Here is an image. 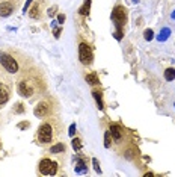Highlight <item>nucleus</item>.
Masks as SVG:
<instances>
[{
  "mask_svg": "<svg viewBox=\"0 0 175 177\" xmlns=\"http://www.w3.org/2000/svg\"><path fill=\"white\" fill-rule=\"evenodd\" d=\"M172 20H175V11L172 12Z\"/></svg>",
  "mask_w": 175,
  "mask_h": 177,
  "instance_id": "obj_30",
  "label": "nucleus"
},
{
  "mask_svg": "<svg viewBox=\"0 0 175 177\" xmlns=\"http://www.w3.org/2000/svg\"><path fill=\"white\" fill-rule=\"evenodd\" d=\"M143 36H145V39H146V41H151V39L154 38V32H153L151 29H146V30H145V34H143Z\"/></svg>",
  "mask_w": 175,
  "mask_h": 177,
  "instance_id": "obj_21",
  "label": "nucleus"
},
{
  "mask_svg": "<svg viewBox=\"0 0 175 177\" xmlns=\"http://www.w3.org/2000/svg\"><path fill=\"white\" fill-rule=\"evenodd\" d=\"M92 95H94V99L97 100V106H98V109H103V107H104V103H103L101 92H100V91H94V92H92Z\"/></svg>",
  "mask_w": 175,
  "mask_h": 177,
  "instance_id": "obj_13",
  "label": "nucleus"
},
{
  "mask_svg": "<svg viewBox=\"0 0 175 177\" xmlns=\"http://www.w3.org/2000/svg\"><path fill=\"white\" fill-rule=\"evenodd\" d=\"M109 132H110V136L115 139V142H119L121 139H122L124 130L121 129V126H119V124H112V126H110V129H109Z\"/></svg>",
  "mask_w": 175,
  "mask_h": 177,
  "instance_id": "obj_7",
  "label": "nucleus"
},
{
  "mask_svg": "<svg viewBox=\"0 0 175 177\" xmlns=\"http://www.w3.org/2000/svg\"><path fill=\"white\" fill-rule=\"evenodd\" d=\"M38 139H39L41 144H49V142H52V139H53L52 124L44 123L41 127H39V130H38Z\"/></svg>",
  "mask_w": 175,
  "mask_h": 177,
  "instance_id": "obj_4",
  "label": "nucleus"
},
{
  "mask_svg": "<svg viewBox=\"0 0 175 177\" xmlns=\"http://www.w3.org/2000/svg\"><path fill=\"white\" fill-rule=\"evenodd\" d=\"M0 64L8 73H17L18 71V64L17 61L11 56V54L5 53V52H0Z\"/></svg>",
  "mask_w": 175,
  "mask_h": 177,
  "instance_id": "obj_2",
  "label": "nucleus"
},
{
  "mask_svg": "<svg viewBox=\"0 0 175 177\" xmlns=\"http://www.w3.org/2000/svg\"><path fill=\"white\" fill-rule=\"evenodd\" d=\"M60 36V29L57 27V29H54V38H59Z\"/></svg>",
  "mask_w": 175,
  "mask_h": 177,
  "instance_id": "obj_29",
  "label": "nucleus"
},
{
  "mask_svg": "<svg viewBox=\"0 0 175 177\" xmlns=\"http://www.w3.org/2000/svg\"><path fill=\"white\" fill-rule=\"evenodd\" d=\"M56 9H57L56 6H54V8H50V9H49V15H50V17H53V15L56 14Z\"/></svg>",
  "mask_w": 175,
  "mask_h": 177,
  "instance_id": "obj_28",
  "label": "nucleus"
},
{
  "mask_svg": "<svg viewBox=\"0 0 175 177\" xmlns=\"http://www.w3.org/2000/svg\"><path fill=\"white\" fill-rule=\"evenodd\" d=\"M29 15H30L32 18H39V17H41V9H39V5H35V6L30 9Z\"/></svg>",
  "mask_w": 175,
  "mask_h": 177,
  "instance_id": "obj_18",
  "label": "nucleus"
},
{
  "mask_svg": "<svg viewBox=\"0 0 175 177\" xmlns=\"http://www.w3.org/2000/svg\"><path fill=\"white\" fill-rule=\"evenodd\" d=\"M32 2H33V0H27V2H26V5H24V11H23V12H27V9H29V6H30Z\"/></svg>",
  "mask_w": 175,
  "mask_h": 177,
  "instance_id": "obj_27",
  "label": "nucleus"
},
{
  "mask_svg": "<svg viewBox=\"0 0 175 177\" xmlns=\"http://www.w3.org/2000/svg\"><path fill=\"white\" fill-rule=\"evenodd\" d=\"M71 145H72V148H74L76 151H80V148H82V141H80L79 138H74V139L71 141Z\"/></svg>",
  "mask_w": 175,
  "mask_h": 177,
  "instance_id": "obj_19",
  "label": "nucleus"
},
{
  "mask_svg": "<svg viewBox=\"0 0 175 177\" xmlns=\"http://www.w3.org/2000/svg\"><path fill=\"white\" fill-rule=\"evenodd\" d=\"M8 100H9V88H8V85L0 82V106L5 105Z\"/></svg>",
  "mask_w": 175,
  "mask_h": 177,
  "instance_id": "obj_10",
  "label": "nucleus"
},
{
  "mask_svg": "<svg viewBox=\"0 0 175 177\" xmlns=\"http://www.w3.org/2000/svg\"><path fill=\"white\" fill-rule=\"evenodd\" d=\"M89 9H91V0H85V3H83L82 8L79 9V14H80V15H88V14H89Z\"/></svg>",
  "mask_w": 175,
  "mask_h": 177,
  "instance_id": "obj_15",
  "label": "nucleus"
},
{
  "mask_svg": "<svg viewBox=\"0 0 175 177\" xmlns=\"http://www.w3.org/2000/svg\"><path fill=\"white\" fill-rule=\"evenodd\" d=\"M65 15H64V14H59V15H57V23H59V24H64V23H65Z\"/></svg>",
  "mask_w": 175,
  "mask_h": 177,
  "instance_id": "obj_24",
  "label": "nucleus"
},
{
  "mask_svg": "<svg viewBox=\"0 0 175 177\" xmlns=\"http://www.w3.org/2000/svg\"><path fill=\"white\" fill-rule=\"evenodd\" d=\"M165 79L168 80V82H172L175 79V70L174 68H166L165 70Z\"/></svg>",
  "mask_w": 175,
  "mask_h": 177,
  "instance_id": "obj_16",
  "label": "nucleus"
},
{
  "mask_svg": "<svg viewBox=\"0 0 175 177\" xmlns=\"http://www.w3.org/2000/svg\"><path fill=\"white\" fill-rule=\"evenodd\" d=\"M29 126H30V124H29V123H26V121H24V123H20V124H18V129H27Z\"/></svg>",
  "mask_w": 175,
  "mask_h": 177,
  "instance_id": "obj_26",
  "label": "nucleus"
},
{
  "mask_svg": "<svg viewBox=\"0 0 175 177\" xmlns=\"http://www.w3.org/2000/svg\"><path fill=\"white\" fill-rule=\"evenodd\" d=\"M50 151L54 153V155H56V153H60V151H65V144H64V142H57L56 145H53Z\"/></svg>",
  "mask_w": 175,
  "mask_h": 177,
  "instance_id": "obj_17",
  "label": "nucleus"
},
{
  "mask_svg": "<svg viewBox=\"0 0 175 177\" xmlns=\"http://www.w3.org/2000/svg\"><path fill=\"white\" fill-rule=\"evenodd\" d=\"M49 112H50V106H49L47 102L38 103L35 107V111H33V114H35L36 117H45V115H49Z\"/></svg>",
  "mask_w": 175,
  "mask_h": 177,
  "instance_id": "obj_8",
  "label": "nucleus"
},
{
  "mask_svg": "<svg viewBox=\"0 0 175 177\" xmlns=\"http://www.w3.org/2000/svg\"><path fill=\"white\" fill-rule=\"evenodd\" d=\"M169 36H171V29L165 27V29H161V32L157 35V39L160 41V42H163V41H166Z\"/></svg>",
  "mask_w": 175,
  "mask_h": 177,
  "instance_id": "obj_12",
  "label": "nucleus"
},
{
  "mask_svg": "<svg viewBox=\"0 0 175 177\" xmlns=\"http://www.w3.org/2000/svg\"><path fill=\"white\" fill-rule=\"evenodd\" d=\"M18 92H20V95L29 99V97L33 95V88L30 86V83L27 80H20L18 82Z\"/></svg>",
  "mask_w": 175,
  "mask_h": 177,
  "instance_id": "obj_6",
  "label": "nucleus"
},
{
  "mask_svg": "<svg viewBox=\"0 0 175 177\" xmlns=\"http://www.w3.org/2000/svg\"><path fill=\"white\" fill-rule=\"evenodd\" d=\"M133 2H134V3H138V2H139V0H133Z\"/></svg>",
  "mask_w": 175,
  "mask_h": 177,
  "instance_id": "obj_31",
  "label": "nucleus"
},
{
  "mask_svg": "<svg viewBox=\"0 0 175 177\" xmlns=\"http://www.w3.org/2000/svg\"><path fill=\"white\" fill-rule=\"evenodd\" d=\"M14 111H15V112H18V114H21V112L24 111V107H23V105H21V103H18V105H17V107H15Z\"/></svg>",
  "mask_w": 175,
  "mask_h": 177,
  "instance_id": "obj_25",
  "label": "nucleus"
},
{
  "mask_svg": "<svg viewBox=\"0 0 175 177\" xmlns=\"http://www.w3.org/2000/svg\"><path fill=\"white\" fill-rule=\"evenodd\" d=\"M112 20L116 26V32H115V38L118 41L122 39V27L127 21V12H125V8L122 6H115V9L112 11Z\"/></svg>",
  "mask_w": 175,
  "mask_h": 177,
  "instance_id": "obj_1",
  "label": "nucleus"
},
{
  "mask_svg": "<svg viewBox=\"0 0 175 177\" xmlns=\"http://www.w3.org/2000/svg\"><path fill=\"white\" fill-rule=\"evenodd\" d=\"M86 82L89 85H97V83H100V80H98V76L95 74V73H91V74H86Z\"/></svg>",
  "mask_w": 175,
  "mask_h": 177,
  "instance_id": "obj_14",
  "label": "nucleus"
},
{
  "mask_svg": "<svg viewBox=\"0 0 175 177\" xmlns=\"http://www.w3.org/2000/svg\"><path fill=\"white\" fill-rule=\"evenodd\" d=\"M57 171V163L50 159H42L39 162V173L44 176H54Z\"/></svg>",
  "mask_w": 175,
  "mask_h": 177,
  "instance_id": "obj_5",
  "label": "nucleus"
},
{
  "mask_svg": "<svg viewBox=\"0 0 175 177\" xmlns=\"http://www.w3.org/2000/svg\"><path fill=\"white\" fill-rule=\"evenodd\" d=\"M79 59L83 65H91L92 64V59H94L92 49L86 42H80V46H79Z\"/></svg>",
  "mask_w": 175,
  "mask_h": 177,
  "instance_id": "obj_3",
  "label": "nucleus"
},
{
  "mask_svg": "<svg viewBox=\"0 0 175 177\" xmlns=\"http://www.w3.org/2000/svg\"><path fill=\"white\" fill-rule=\"evenodd\" d=\"M76 129H77V127H76V124H71V126H70V130H68L70 136H74V135H76Z\"/></svg>",
  "mask_w": 175,
  "mask_h": 177,
  "instance_id": "obj_23",
  "label": "nucleus"
},
{
  "mask_svg": "<svg viewBox=\"0 0 175 177\" xmlns=\"http://www.w3.org/2000/svg\"><path fill=\"white\" fill-rule=\"evenodd\" d=\"M92 165H94V170L97 171V173H100L101 174V168H100V163H98V159H92Z\"/></svg>",
  "mask_w": 175,
  "mask_h": 177,
  "instance_id": "obj_22",
  "label": "nucleus"
},
{
  "mask_svg": "<svg viewBox=\"0 0 175 177\" xmlns=\"http://www.w3.org/2000/svg\"><path fill=\"white\" fill-rule=\"evenodd\" d=\"M14 12V6L9 2H3L0 3V17H9Z\"/></svg>",
  "mask_w": 175,
  "mask_h": 177,
  "instance_id": "obj_9",
  "label": "nucleus"
},
{
  "mask_svg": "<svg viewBox=\"0 0 175 177\" xmlns=\"http://www.w3.org/2000/svg\"><path fill=\"white\" fill-rule=\"evenodd\" d=\"M74 170H76L77 174H83V173H86L88 171L86 162H85L83 158H79V159L76 160V167H74Z\"/></svg>",
  "mask_w": 175,
  "mask_h": 177,
  "instance_id": "obj_11",
  "label": "nucleus"
},
{
  "mask_svg": "<svg viewBox=\"0 0 175 177\" xmlns=\"http://www.w3.org/2000/svg\"><path fill=\"white\" fill-rule=\"evenodd\" d=\"M110 145H112V141H110V132L107 130V132L104 133V147L106 148H109Z\"/></svg>",
  "mask_w": 175,
  "mask_h": 177,
  "instance_id": "obj_20",
  "label": "nucleus"
}]
</instances>
